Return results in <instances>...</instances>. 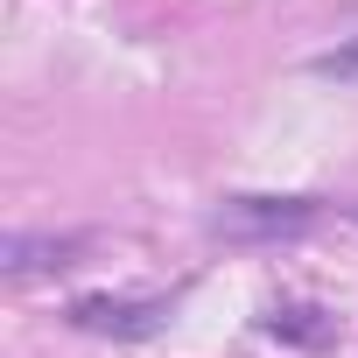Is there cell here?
Segmentation results:
<instances>
[{
	"instance_id": "6da1fadb",
	"label": "cell",
	"mask_w": 358,
	"mask_h": 358,
	"mask_svg": "<svg viewBox=\"0 0 358 358\" xmlns=\"http://www.w3.org/2000/svg\"><path fill=\"white\" fill-rule=\"evenodd\" d=\"M323 211L309 197H225L211 211V232L218 239H302Z\"/></svg>"
},
{
	"instance_id": "7a4b0ae2",
	"label": "cell",
	"mask_w": 358,
	"mask_h": 358,
	"mask_svg": "<svg viewBox=\"0 0 358 358\" xmlns=\"http://www.w3.org/2000/svg\"><path fill=\"white\" fill-rule=\"evenodd\" d=\"M71 323L85 337H155L169 323V295H85L71 302Z\"/></svg>"
},
{
	"instance_id": "3957f363",
	"label": "cell",
	"mask_w": 358,
	"mask_h": 358,
	"mask_svg": "<svg viewBox=\"0 0 358 358\" xmlns=\"http://www.w3.org/2000/svg\"><path fill=\"white\" fill-rule=\"evenodd\" d=\"M85 253V239L78 232H64V239H50V232H15L8 239V260H0V267H8L15 281H29V274H57V267H71Z\"/></svg>"
},
{
	"instance_id": "277c9868",
	"label": "cell",
	"mask_w": 358,
	"mask_h": 358,
	"mask_svg": "<svg viewBox=\"0 0 358 358\" xmlns=\"http://www.w3.org/2000/svg\"><path fill=\"white\" fill-rule=\"evenodd\" d=\"M267 330L274 337H288V344H330V316L323 309H309V302H281V309H267Z\"/></svg>"
},
{
	"instance_id": "5b68a950",
	"label": "cell",
	"mask_w": 358,
	"mask_h": 358,
	"mask_svg": "<svg viewBox=\"0 0 358 358\" xmlns=\"http://www.w3.org/2000/svg\"><path fill=\"white\" fill-rule=\"evenodd\" d=\"M309 71H316L323 85H358V36H344V43L316 50V57H309Z\"/></svg>"
},
{
	"instance_id": "8992f818",
	"label": "cell",
	"mask_w": 358,
	"mask_h": 358,
	"mask_svg": "<svg viewBox=\"0 0 358 358\" xmlns=\"http://www.w3.org/2000/svg\"><path fill=\"white\" fill-rule=\"evenodd\" d=\"M351 22H358V0H351Z\"/></svg>"
},
{
	"instance_id": "52a82bcc",
	"label": "cell",
	"mask_w": 358,
	"mask_h": 358,
	"mask_svg": "<svg viewBox=\"0 0 358 358\" xmlns=\"http://www.w3.org/2000/svg\"><path fill=\"white\" fill-rule=\"evenodd\" d=\"M344 211H351V218H358V204H344Z\"/></svg>"
}]
</instances>
